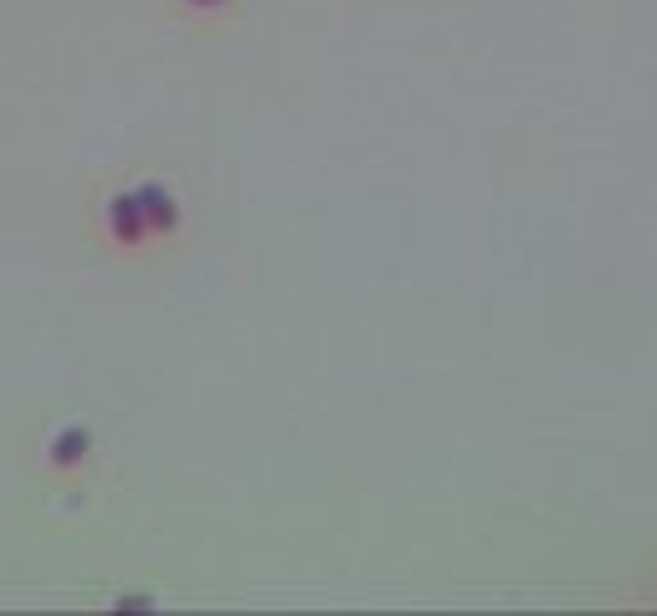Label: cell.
Listing matches in <instances>:
<instances>
[{
	"mask_svg": "<svg viewBox=\"0 0 657 616\" xmlns=\"http://www.w3.org/2000/svg\"><path fill=\"white\" fill-rule=\"evenodd\" d=\"M109 226H113V237L119 242H140L144 232H149V222H144V211H140V195H113Z\"/></svg>",
	"mask_w": 657,
	"mask_h": 616,
	"instance_id": "1",
	"label": "cell"
},
{
	"mask_svg": "<svg viewBox=\"0 0 657 616\" xmlns=\"http://www.w3.org/2000/svg\"><path fill=\"white\" fill-rule=\"evenodd\" d=\"M134 195H140V211H144V222H149V232H170V226L180 222V211H175L165 186H140Z\"/></svg>",
	"mask_w": 657,
	"mask_h": 616,
	"instance_id": "2",
	"label": "cell"
},
{
	"mask_svg": "<svg viewBox=\"0 0 657 616\" xmlns=\"http://www.w3.org/2000/svg\"><path fill=\"white\" fill-rule=\"evenodd\" d=\"M82 452H88V432H82V427L63 432V437L52 443V462H57V468H67V462H78Z\"/></svg>",
	"mask_w": 657,
	"mask_h": 616,
	"instance_id": "3",
	"label": "cell"
},
{
	"mask_svg": "<svg viewBox=\"0 0 657 616\" xmlns=\"http://www.w3.org/2000/svg\"><path fill=\"white\" fill-rule=\"evenodd\" d=\"M196 5H221V0H196Z\"/></svg>",
	"mask_w": 657,
	"mask_h": 616,
	"instance_id": "4",
	"label": "cell"
}]
</instances>
